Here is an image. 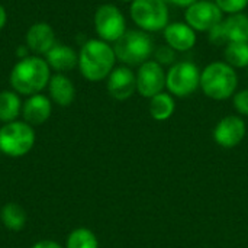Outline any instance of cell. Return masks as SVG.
Wrapping results in <instances>:
<instances>
[{"mask_svg": "<svg viewBox=\"0 0 248 248\" xmlns=\"http://www.w3.org/2000/svg\"><path fill=\"white\" fill-rule=\"evenodd\" d=\"M51 76V68L45 58L39 55H28L13 65L9 74V83L12 90L28 97L42 93V90L48 87Z\"/></svg>", "mask_w": 248, "mask_h": 248, "instance_id": "1", "label": "cell"}, {"mask_svg": "<svg viewBox=\"0 0 248 248\" xmlns=\"http://www.w3.org/2000/svg\"><path fill=\"white\" fill-rule=\"evenodd\" d=\"M116 55L113 46L102 39H89L78 52V70L81 76L93 83L109 77L115 68Z\"/></svg>", "mask_w": 248, "mask_h": 248, "instance_id": "2", "label": "cell"}, {"mask_svg": "<svg viewBox=\"0 0 248 248\" xmlns=\"http://www.w3.org/2000/svg\"><path fill=\"white\" fill-rule=\"evenodd\" d=\"M238 86L235 68L224 61L208 64L201 73V87L214 100H225L234 96Z\"/></svg>", "mask_w": 248, "mask_h": 248, "instance_id": "3", "label": "cell"}, {"mask_svg": "<svg viewBox=\"0 0 248 248\" xmlns=\"http://www.w3.org/2000/svg\"><path fill=\"white\" fill-rule=\"evenodd\" d=\"M36 134L32 125L25 121H13L0 126V154L10 158H20L29 154L35 145Z\"/></svg>", "mask_w": 248, "mask_h": 248, "instance_id": "4", "label": "cell"}, {"mask_svg": "<svg viewBox=\"0 0 248 248\" xmlns=\"http://www.w3.org/2000/svg\"><path fill=\"white\" fill-rule=\"evenodd\" d=\"M116 60L125 65H141L150 60L154 52V45L151 36L141 31H126L113 45Z\"/></svg>", "mask_w": 248, "mask_h": 248, "instance_id": "5", "label": "cell"}, {"mask_svg": "<svg viewBox=\"0 0 248 248\" xmlns=\"http://www.w3.org/2000/svg\"><path fill=\"white\" fill-rule=\"evenodd\" d=\"M129 13L134 23L144 32L164 31L169 25V9L164 0H134Z\"/></svg>", "mask_w": 248, "mask_h": 248, "instance_id": "6", "label": "cell"}, {"mask_svg": "<svg viewBox=\"0 0 248 248\" xmlns=\"http://www.w3.org/2000/svg\"><path fill=\"white\" fill-rule=\"evenodd\" d=\"M166 86L174 96L186 97L192 94L201 86V71L198 65L192 61L174 64L166 76Z\"/></svg>", "mask_w": 248, "mask_h": 248, "instance_id": "7", "label": "cell"}, {"mask_svg": "<svg viewBox=\"0 0 248 248\" xmlns=\"http://www.w3.org/2000/svg\"><path fill=\"white\" fill-rule=\"evenodd\" d=\"M94 29L99 39L115 44L126 32L125 16L115 4H102L94 13Z\"/></svg>", "mask_w": 248, "mask_h": 248, "instance_id": "8", "label": "cell"}, {"mask_svg": "<svg viewBox=\"0 0 248 248\" xmlns=\"http://www.w3.org/2000/svg\"><path fill=\"white\" fill-rule=\"evenodd\" d=\"M224 13L217 6L215 1L209 0H198L185 12V20L193 31L209 32L219 23H222Z\"/></svg>", "mask_w": 248, "mask_h": 248, "instance_id": "9", "label": "cell"}, {"mask_svg": "<svg viewBox=\"0 0 248 248\" xmlns=\"http://www.w3.org/2000/svg\"><path fill=\"white\" fill-rule=\"evenodd\" d=\"M137 92L142 97H154L155 94L161 93L166 87V73L161 64L155 60H148L147 62L141 64L137 71Z\"/></svg>", "mask_w": 248, "mask_h": 248, "instance_id": "10", "label": "cell"}, {"mask_svg": "<svg viewBox=\"0 0 248 248\" xmlns=\"http://www.w3.org/2000/svg\"><path fill=\"white\" fill-rule=\"evenodd\" d=\"M106 87L115 100H126L137 92V76L128 65L115 67L108 77Z\"/></svg>", "mask_w": 248, "mask_h": 248, "instance_id": "11", "label": "cell"}, {"mask_svg": "<svg viewBox=\"0 0 248 248\" xmlns=\"http://www.w3.org/2000/svg\"><path fill=\"white\" fill-rule=\"evenodd\" d=\"M246 122L235 115H230L222 118L214 131L215 141L224 148L237 147L246 137Z\"/></svg>", "mask_w": 248, "mask_h": 248, "instance_id": "12", "label": "cell"}, {"mask_svg": "<svg viewBox=\"0 0 248 248\" xmlns=\"http://www.w3.org/2000/svg\"><path fill=\"white\" fill-rule=\"evenodd\" d=\"M26 46L33 55H45L55 44V31L46 22H36L29 26L25 35Z\"/></svg>", "mask_w": 248, "mask_h": 248, "instance_id": "13", "label": "cell"}, {"mask_svg": "<svg viewBox=\"0 0 248 248\" xmlns=\"http://www.w3.org/2000/svg\"><path fill=\"white\" fill-rule=\"evenodd\" d=\"M52 115V102L48 96L38 93L28 96L22 105V118L26 124L38 126L45 124Z\"/></svg>", "mask_w": 248, "mask_h": 248, "instance_id": "14", "label": "cell"}, {"mask_svg": "<svg viewBox=\"0 0 248 248\" xmlns=\"http://www.w3.org/2000/svg\"><path fill=\"white\" fill-rule=\"evenodd\" d=\"M164 39L174 51H189L196 44V31H193L186 22H173L164 28Z\"/></svg>", "mask_w": 248, "mask_h": 248, "instance_id": "15", "label": "cell"}, {"mask_svg": "<svg viewBox=\"0 0 248 248\" xmlns=\"http://www.w3.org/2000/svg\"><path fill=\"white\" fill-rule=\"evenodd\" d=\"M45 61L55 73L65 74L67 71H71L78 65V52H76L74 48L65 44H55L45 54Z\"/></svg>", "mask_w": 248, "mask_h": 248, "instance_id": "16", "label": "cell"}, {"mask_svg": "<svg viewBox=\"0 0 248 248\" xmlns=\"http://www.w3.org/2000/svg\"><path fill=\"white\" fill-rule=\"evenodd\" d=\"M46 89H48V94H49L48 97L51 99V102L61 108L70 106L76 99V86L71 81V78H68L62 73L52 74Z\"/></svg>", "mask_w": 248, "mask_h": 248, "instance_id": "17", "label": "cell"}, {"mask_svg": "<svg viewBox=\"0 0 248 248\" xmlns=\"http://www.w3.org/2000/svg\"><path fill=\"white\" fill-rule=\"evenodd\" d=\"M227 42H248V16L241 13H234L222 22Z\"/></svg>", "mask_w": 248, "mask_h": 248, "instance_id": "18", "label": "cell"}, {"mask_svg": "<svg viewBox=\"0 0 248 248\" xmlns=\"http://www.w3.org/2000/svg\"><path fill=\"white\" fill-rule=\"evenodd\" d=\"M22 105L20 94L15 90H1L0 92V122L9 124L17 121L22 115Z\"/></svg>", "mask_w": 248, "mask_h": 248, "instance_id": "19", "label": "cell"}, {"mask_svg": "<svg viewBox=\"0 0 248 248\" xmlns=\"http://www.w3.org/2000/svg\"><path fill=\"white\" fill-rule=\"evenodd\" d=\"M0 221L6 230L13 231V232H19L25 228L26 221H28V215H26V211L19 203L7 202L0 209Z\"/></svg>", "mask_w": 248, "mask_h": 248, "instance_id": "20", "label": "cell"}, {"mask_svg": "<svg viewBox=\"0 0 248 248\" xmlns=\"http://www.w3.org/2000/svg\"><path fill=\"white\" fill-rule=\"evenodd\" d=\"M176 109L174 99L169 93H158L150 99V115L155 121H167Z\"/></svg>", "mask_w": 248, "mask_h": 248, "instance_id": "21", "label": "cell"}, {"mask_svg": "<svg viewBox=\"0 0 248 248\" xmlns=\"http://www.w3.org/2000/svg\"><path fill=\"white\" fill-rule=\"evenodd\" d=\"M65 248H99V241L96 234L84 227L73 230L67 240H65Z\"/></svg>", "mask_w": 248, "mask_h": 248, "instance_id": "22", "label": "cell"}, {"mask_svg": "<svg viewBox=\"0 0 248 248\" xmlns=\"http://www.w3.org/2000/svg\"><path fill=\"white\" fill-rule=\"evenodd\" d=\"M225 62L232 68L248 67V42H230L225 46Z\"/></svg>", "mask_w": 248, "mask_h": 248, "instance_id": "23", "label": "cell"}, {"mask_svg": "<svg viewBox=\"0 0 248 248\" xmlns=\"http://www.w3.org/2000/svg\"><path fill=\"white\" fill-rule=\"evenodd\" d=\"M214 1L222 10V13H228V15L241 13L248 6V0H214Z\"/></svg>", "mask_w": 248, "mask_h": 248, "instance_id": "24", "label": "cell"}, {"mask_svg": "<svg viewBox=\"0 0 248 248\" xmlns=\"http://www.w3.org/2000/svg\"><path fill=\"white\" fill-rule=\"evenodd\" d=\"M155 61L161 65L163 64H171L174 61V49L170 48L169 45L160 46L155 51Z\"/></svg>", "mask_w": 248, "mask_h": 248, "instance_id": "25", "label": "cell"}, {"mask_svg": "<svg viewBox=\"0 0 248 248\" xmlns=\"http://www.w3.org/2000/svg\"><path fill=\"white\" fill-rule=\"evenodd\" d=\"M234 108L241 113L248 116V89L234 94Z\"/></svg>", "mask_w": 248, "mask_h": 248, "instance_id": "26", "label": "cell"}, {"mask_svg": "<svg viewBox=\"0 0 248 248\" xmlns=\"http://www.w3.org/2000/svg\"><path fill=\"white\" fill-rule=\"evenodd\" d=\"M224 22V20H222ZM209 41L214 42V44H225L227 42V38H225V32H224V28H222V23H219L218 26H215L214 29L209 31ZM228 44V42H227Z\"/></svg>", "mask_w": 248, "mask_h": 248, "instance_id": "27", "label": "cell"}, {"mask_svg": "<svg viewBox=\"0 0 248 248\" xmlns=\"http://www.w3.org/2000/svg\"><path fill=\"white\" fill-rule=\"evenodd\" d=\"M31 248H65L64 246L58 244L57 241H52V240H41L38 243H35Z\"/></svg>", "mask_w": 248, "mask_h": 248, "instance_id": "28", "label": "cell"}, {"mask_svg": "<svg viewBox=\"0 0 248 248\" xmlns=\"http://www.w3.org/2000/svg\"><path fill=\"white\" fill-rule=\"evenodd\" d=\"M6 22H7V12H6L4 6H3V4H0V31L4 28Z\"/></svg>", "mask_w": 248, "mask_h": 248, "instance_id": "29", "label": "cell"}, {"mask_svg": "<svg viewBox=\"0 0 248 248\" xmlns=\"http://www.w3.org/2000/svg\"><path fill=\"white\" fill-rule=\"evenodd\" d=\"M169 1L176 4V6H180V7H189L190 4H193L198 0H169Z\"/></svg>", "mask_w": 248, "mask_h": 248, "instance_id": "30", "label": "cell"}, {"mask_svg": "<svg viewBox=\"0 0 248 248\" xmlns=\"http://www.w3.org/2000/svg\"><path fill=\"white\" fill-rule=\"evenodd\" d=\"M121 1H131V3H132L134 0H121Z\"/></svg>", "mask_w": 248, "mask_h": 248, "instance_id": "31", "label": "cell"}]
</instances>
